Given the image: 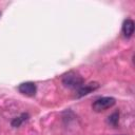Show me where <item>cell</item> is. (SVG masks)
<instances>
[{
  "label": "cell",
  "mask_w": 135,
  "mask_h": 135,
  "mask_svg": "<svg viewBox=\"0 0 135 135\" xmlns=\"http://www.w3.org/2000/svg\"><path fill=\"white\" fill-rule=\"evenodd\" d=\"M61 81L64 86L70 89H79L84 82L83 78L75 71H69L68 73H65L62 76Z\"/></svg>",
  "instance_id": "cell-1"
},
{
  "label": "cell",
  "mask_w": 135,
  "mask_h": 135,
  "mask_svg": "<svg viewBox=\"0 0 135 135\" xmlns=\"http://www.w3.org/2000/svg\"><path fill=\"white\" fill-rule=\"evenodd\" d=\"M116 100L113 97H101L96 99L93 104H92V109L95 112H103L110 108H112L115 104Z\"/></svg>",
  "instance_id": "cell-2"
},
{
  "label": "cell",
  "mask_w": 135,
  "mask_h": 135,
  "mask_svg": "<svg viewBox=\"0 0 135 135\" xmlns=\"http://www.w3.org/2000/svg\"><path fill=\"white\" fill-rule=\"evenodd\" d=\"M18 91L25 95V96H35L36 92H37V86L34 82H31V81H27V82H22L18 85Z\"/></svg>",
  "instance_id": "cell-3"
},
{
  "label": "cell",
  "mask_w": 135,
  "mask_h": 135,
  "mask_svg": "<svg viewBox=\"0 0 135 135\" xmlns=\"http://www.w3.org/2000/svg\"><path fill=\"white\" fill-rule=\"evenodd\" d=\"M100 86V84L98 82H90V83H86V84H82L79 89H77V92H76V97H82V96H85L90 93H92L93 91L97 90L98 88Z\"/></svg>",
  "instance_id": "cell-4"
},
{
  "label": "cell",
  "mask_w": 135,
  "mask_h": 135,
  "mask_svg": "<svg viewBox=\"0 0 135 135\" xmlns=\"http://www.w3.org/2000/svg\"><path fill=\"white\" fill-rule=\"evenodd\" d=\"M134 33V21L132 19H126L122 23V34L126 38H130Z\"/></svg>",
  "instance_id": "cell-5"
},
{
  "label": "cell",
  "mask_w": 135,
  "mask_h": 135,
  "mask_svg": "<svg viewBox=\"0 0 135 135\" xmlns=\"http://www.w3.org/2000/svg\"><path fill=\"white\" fill-rule=\"evenodd\" d=\"M27 117H28V114H27V113H22L19 117L15 118V119L12 121V126L15 127V128L20 127V124H21L23 121H25V120L27 119Z\"/></svg>",
  "instance_id": "cell-6"
},
{
  "label": "cell",
  "mask_w": 135,
  "mask_h": 135,
  "mask_svg": "<svg viewBox=\"0 0 135 135\" xmlns=\"http://www.w3.org/2000/svg\"><path fill=\"white\" fill-rule=\"evenodd\" d=\"M118 120H119V112H114L111 116L108 117V123L112 127H116L118 124Z\"/></svg>",
  "instance_id": "cell-7"
},
{
  "label": "cell",
  "mask_w": 135,
  "mask_h": 135,
  "mask_svg": "<svg viewBox=\"0 0 135 135\" xmlns=\"http://www.w3.org/2000/svg\"><path fill=\"white\" fill-rule=\"evenodd\" d=\"M0 17H1V11H0Z\"/></svg>",
  "instance_id": "cell-8"
},
{
  "label": "cell",
  "mask_w": 135,
  "mask_h": 135,
  "mask_svg": "<svg viewBox=\"0 0 135 135\" xmlns=\"http://www.w3.org/2000/svg\"><path fill=\"white\" fill-rule=\"evenodd\" d=\"M121 135H123V134H121Z\"/></svg>",
  "instance_id": "cell-9"
}]
</instances>
